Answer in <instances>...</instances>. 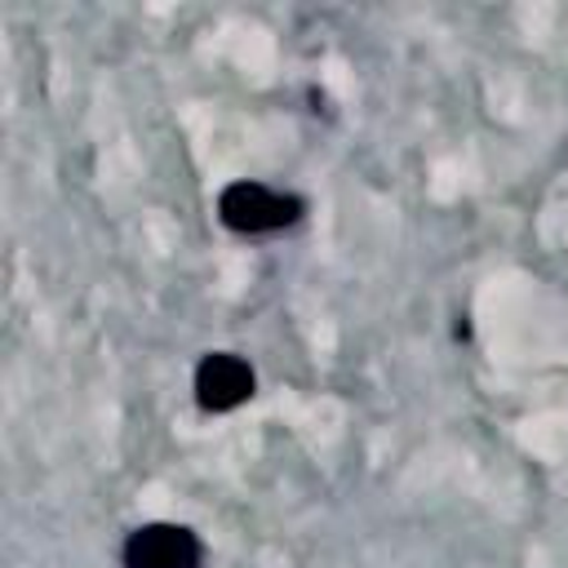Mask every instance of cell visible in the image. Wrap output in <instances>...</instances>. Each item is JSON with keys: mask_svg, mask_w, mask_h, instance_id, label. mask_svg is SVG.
Segmentation results:
<instances>
[{"mask_svg": "<svg viewBox=\"0 0 568 568\" xmlns=\"http://www.w3.org/2000/svg\"><path fill=\"white\" fill-rule=\"evenodd\" d=\"M217 217L240 231V235H266V231H284L302 217V200L271 191L262 182H231L217 195Z\"/></svg>", "mask_w": 568, "mask_h": 568, "instance_id": "obj_1", "label": "cell"}, {"mask_svg": "<svg viewBox=\"0 0 568 568\" xmlns=\"http://www.w3.org/2000/svg\"><path fill=\"white\" fill-rule=\"evenodd\" d=\"M253 395V368L231 355V351H213L200 359L195 368V399L204 413H231Z\"/></svg>", "mask_w": 568, "mask_h": 568, "instance_id": "obj_3", "label": "cell"}, {"mask_svg": "<svg viewBox=\"0 0 568 568\" xmlns=\"http://www.w3.org/2000/svg\"><path fill=\"white\" fill-rule=\"evenodd\" d=\"M124 568H200V541L182 524H142L124 541Z\"/></svg>", "mask_w": 568, "mask_h": 568, "instance_id": "obj_2", "label": "cell"}]
</instances>
